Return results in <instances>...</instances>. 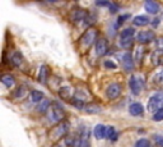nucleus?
I'll return each mask as SVG.
<instances>
[{
  "instance_id": "obj_1",
  "label": "nucleus",
  "mask_w": 163,
  "mask_h": 147,
  "mask_svg": "<svg viewBox=\"0 0 163 147\" xmlns=\"http://www.w3.org/2000/svg\"><path fill=\"white\" fill-rule=\"evenodd\" d=\"M47 118H49V120H51L54 123L60 122L64 118V110H62V108L60 106L59 104H56V102L51 104V106H50V109L47 111Z\"/></svg>"
},
{
  "instance_id": "obj_2",
  "label": "nucleus",
  "mask_w": 163,
  "mask_h": 147,
  "mask_svg": "<svg viewBox=\"0 0 163 147\" xmlns=\"http://www.w3.org/2000/svg\"><path fill=\"white\" fill-rule=\"evenodd\" d=\"M134 35H135L134 28H125L121 32V35H120V45L124 49H129L130 46L133 45Z\"/></svg>"
},
{
  "instance_id": "obj_3",
  "label": "nucleus",
  "mask_w": 163,
  "mask_h": 147,
  "mask_svg": "<svg viewBox=\"0 0 163 147\" xmlns=\"http://www.w3.org/2000/svg\"><path fill=\"white\" fill-rule=\"evenodd\" d=\"M163 109V92H158L154 96H152L148 102V110L152 113H156Z\"/></svg>"
},
{
  "instance_id": "obj_4",
  "label": "nucleus",
  "mask_w": 163,
  "mask_h": 147,
  "mask_svg": "<svg viewBox=\"0 0 163 147\" xmlns=\"http://www.w3.org/2000/svg\"><path fill=\"white\" fill-rule=\"evenodd\" d=\"M96 38H97V31L94 28H89L88 31H85V33L83 35V37L80 40L82 41V45L84 47H89L96 41Z\"/></svg>"
},
{
  "instance_id": "obj_5",
  "label": "nucleus",
  "mask_w": 163,
  "mask_h": 147,
  "mask_svg": "<svg viewBox=\"0 0 163 147\" xmlns=\"http://www.w3.org/2000/svg\"><path fill=\"white\" fill-rule=\"evenodd\" d=\"M106 93H107V97L110 100H115L121 95V86L118 85V83H112V85H110L107 87Z\"/></svg>"
},
{
  "instance_id": "obj_6",
  "label": "nucleus",
  "mask_w": 163,
  "mask_h": 147,
  "mask_svg": "<svg viewBox=\"0 0 163 147\" xmlns=\"http://www.w3.org/2000/svg\"><path fill=\"white\" fill-rule=\"evenodd\" d=\"M138 41L140 44H148L150 41H153L154 38V33L152 31H142L139 35H138Z\"/></svg>"
},
{
  "instance_id": "obj_7",
  "label": "nucleus",
  "mask_w": 163,
  "mask_h": 147,
  "mask_svg": "<svg viewBox=\"0 0 163 147\" xmlns=\"http://www.w3.org/2000/svg\"><path fill=\"white\" fill-rule=\"evenodd\" d=\"M107 49H108V46H107L106 38H100L96 42V52H97V55H98V56L105 55L107 52Z\"/></svg>"
},
{
  "instance_id": "obj_8",
  "label": "nucleus",
  "mask_w": 163,
  "mask_h": 147,
  "mask_svg": "<svg viewBox=\"0 0 163 147\" xmlns=\"http://www.w3.org/2000/svg\"><path fill=\"white\" fill-rule=\"evenodd\" d=\"M144 8L150 14H157L159 12V4L153 2V0H147V2L144 3Z\"/></svg>"
},
{
  "instance_id": "obj_9",
  "label": "nucleus",
  "mask_w": 163,
  "mask_h": 147,
  "mask_svg": "<svg viewBox=\"0 0 163 147\" xmlns=\"http://www.w3.org/2000/svg\"><path fill=\"white\" fill-rule=\"evenodd\" d=\"M65 133H66V124H59L55 129H52L51 137L54 140H59L61 136H64Z\"/></svg>"
},
{
  "instance_id": "obj_10",
  "label": "nucleus",
  "mask_w": 163,
  "mask_h": 147,
  "mask_svg": "<svg viewBox=\"0 0 163 147\" xmlns=\"http://www.w3.org/2000/svg\"><path fill=\"white\" fill-rule=\"evenodd\" d=\"M129 86H130V90L133 91L134 95H139L140 90H142V83H140V81L136 77H131V78H130Z\"/></svg>"
},
{
  "instance_id": "obj_11",
  "label": "nucleus",
  "mask_w": 163,
  "mask_h": 147,
  "mask_svg": "<svg viewBox=\"0 0 163 147\" xmlns=\"http://www.w3.org/2000/svg\"><path fill=\"white\" fill-rule=\"evenodd\" d=\"M93 133H94V137H96L97 140H102V138H105V137H106L107 127H105L103 124H97L96 127H94Z\"/></svg>"
},
{
  "instance_id": "obj_12",
  "label": "nucleus",
  "mask_w": 163,
  "mask_h": 147,
  "mask_svg": "<svg viewBox=\"0 0 163 147\" xmlns=\"http://www.w3.org/2000/svg\"><path fill=\"white\" fill-rule=\"evenodd\" d=\"M122 65H124V68H125L127 72L133 70V68H134L133 56L130 55L129 52H126V54H124V56H122Z\"/></svg>"
},
{
  "instance_id": "obj_13",
  "label": "nucleus",
  "mask_w": 163,
  "mask_h": 147,
  "mask_svg": "<svg viewBox=\"0 0 163 147\" xmlns=\"http://www.w3.org/2000/svg\"><path fill=\"white\" fill-rule=\"evenodd\" d=\"M59 95H60V97L62 100H70L73 97V95H74V90L71 87H69V86L61 87L60 91H59Z\"/></svg>"
},
{
  "instance_id": "obj_14",
  "label": "nucleus",
  "mask_w": 163,
  "mask_h": 147,
  "mask_svg": "<svg viewBox=\"0 0 163 147\" xmlns=\"http://www.w3.org/2000/svg\"><path fill=\"white\" fill-rule=\"evenodd\" d=\"M129 111H130V114H131V115H134V117H139V115L143 114L144 109H143V106H142L140 104L135 102V104H133V105H130Z\"/></svg>"
},
{
  "instance_id": "obj_15",
  "label": "nucleus",
  "mask_w": 163,
  "mask_h": 147,
  "mask_svg": "<svg viewBox=\"0 0 163 147\" xmlns=\"http://www.w3.org/2000/svg\"><path fill=\"white\" fill-rule=\"evenodd\" d=\"M133 22H134V24H135V26L143 27V26H147V24H149L150 19H149L147 16H136V17L133 19Z\"/></svg>"
},
{
  "instance_id": "obj_16",
  "label": "nucleus",
  "mask_w": 163,
  "mask_h": 147,
  "mask_svg": "<svg viewBox=\"0 0 163 147\" xmlns=\"http://www.w3.org/2000/svg\"><path fill=\"white\" fill-rule=\"evenodd\" d=\"M49 77V67L47 65H42L40 68V82L41 83H46Z\"/></svg>"
},
{
  "instance_id": "obj_17",
  "label": "nucleus",
  "mask_w": 163,
  "mask_h": 147,
  "mask_svg": "<svg viewBox=\"0 0 163 147\" xmlns=\"http://www.w3.org/2000/svg\"><path fill=\"white\" fill-rule=\"evenodd\" d=\"M2 82H3V85L6 86V87H13L14 83H15V79H14L13 76L6 74V76H3L2 77Z\"/></svg>"
},
{
  "instance_id": "obj_18",
  "label": "nucleus",
  "mask_w": 163,
  "mask_h": 147,
  "mask_svg": "<svg viewBox=\"0 0 163 147\" xmlns=\"http://www.w3.org/2000/svg\"><path fill=\"white\" fill-rule=\"evenodd\" d=\"M50 101L49 100H43V101H41L40 104H38V106H37V110L38 111H41V113H47L49 111V109H50Z\"/></svg>"
},
{
  "instance_id": "obj_19",
  "label": "nucleus",
  "mask_w": 163,
  "mask_h": 147,
  "mask_svg": "<svg viewBox=\"0 0 163 147\" xmlns=\"http://www.w3.org/2000/svg\"><path fill=\"white\" fill-rule=\"evenodd\" d=\"M42 99H43V93L41 91H32L31 92V101H33V102H41Z\"/></svg>"
},
{
  "instance_id": "obj_20",
  "label": "nucleus",
  "mask_w": 163,
  "mask_h": 147,
  "mask_svg": "<svg viewBox=\"0 0 163 147\" xmlns=\"http://www.w3.org/2000/svg\"><path fill=\"white\" fill-rule=\"evenodd\" d=\"M74 147H89V143L87 140L80 138V140H75L74 142Z\"/></svg>"
},
{
  "instance_id": "obj_21",
  "label": "nucleus",
  "mask_w": 163,
  "mask_h": 147,
  "mask_svg": "<svg viewBox=\"0 0 163 147\" xmlns=\"http://www.w3.org/2000/svg\"><path fill=\"white\" fill-rule=\"evenodd\" d=\"M22 60H23V59H22V55L19 54V52H14V55H13V58H12L13 64L18 67V65H20V64H22Z\"/></svg>"
},
{
  "instance_id": "obj_22",
  "label": "nucleus",
  "mask_w": 163,
  "mask_h": 147,
  "mask_svg": "<svg viewBox=\"0 0 163 147\" xmlns=\"http://www.w3.org/2000/svg\"><path fill=\"white\" fill-rule=\"evenodd\" d=\"M106 137L110 138V140H116V133H115V128L114 127H107V133H106Z\"/></svg>"
},
{
  "instance_id": "obj_23",
  "label": "nucleus",
  "mask_w": 163,
  "mask_h": 147,
  "mask_svg": "<svg viewBox=\"0 0 163 147\" xmlns=\"http://www.w3.org/2000/svg\"><path fill=\"white\" fill-rule=\"evenodd\" d=\"M135 147H150V142L145 138L143 140H139L136 143H135Z\"/></svg>"
},
{
  "instance_id": "obj_24",
  "label": "nucleus",
  "mask_w": 163,
  "mask_h": 147,
  "mask_svg": "<svg viewBox=\"0 0 163 147\" xmlns=\"http://www.w3.org/2000/svg\"><path fill=\"white\" fill-rule=\"evenodd\" d=\"M84 17H85V12H84V10H77L73 18H74L75 20H82Z\"/></svg>"
},
{
  "instance_id": "obj_25",
  "label": "nucleus",
  "mask_w": 163,
  "mask_h": 147,
  "mask_svg": "<svg viewBox=\"0 0 163 147\" xmlns=\"http://www.w3.org/2000/svg\"><path fill=\"white\" fill-rule=\"evenodd\" d=\"M153 119H154L156 122H161V120H163V109H161V110H158V111L154 113Z\"/></svg>"
},
{
  "instance_id": "obj_26",
  "label": "nucleus",
  "mask_w": 163,
  "mask_h": 147,
  "mask_svg": "<svg viewBox=\"0 0 163 147\" xmlns=\"http://www.w3.org/2000/svg\"><path fill=\"white\" fill-rule=\"evenodd\" d=\"M85 110L88 111V113H98V111H100V108L92 104V105H88V106H85Z\"/></svg>"
},
{
  "instance_id": "obj_27",
  "label": "nucleus",
  "mask_w": 163,
  "mask_h": 147,
  "mask_svg": "<svg viewBox=\"0 0 163 147\" xmlns=\"http://www.w3.org/2000/svg\"><path fill=\"white\" fill-rule=\"evenodd\" d=\"M105 67L106 68H110V69H115L116 68V64H115V63H112L111 60H106L105 61Z\"/></svg>"
},
{
  "instance_id": "obj_28",
  "label": "nucleus",
  "mask_w": 163,
  "mask_h": 147,
  "mask_svg": "<svg viewBox=\"0 0 163 147\" xmlns=\"http://www.w3.org/2000/svg\"><path fill=\"white\" fill-rule=\"evenodd\" d=\"M157 47H158V50L163 51V37H159L158 38V41H157Z\"/></svg>"
},
{
  "instance_id": "obj_29",
  "label": "nucleus",
  "mask_w": 163,
  "mask_h": 147,
  "mask_svg": "<svg viewBox=\"0 0 163 147\" xmlns=\"http://www.w3.org/2000/svg\"><path fill=\"white\" fill-rule=\"evenodd\" d=\"M154 140L157 141V143H158L159 146H163V137H161V136H156Z\"/></svg>"
},
{
  "instance_id": "obj_30",
  "label": "nucleus",
  "mask_w": 163,
  "mask_h": 147,
  "mask_svg": "<svg viewBox=\"0 0 163 147\" xmlns=\"http://www.w3.org/2000/svg\"><path fill=\"white\" fill-rule=\"evenodd\" d=\"M97 5H100V7H111V4L107 3V2H97Z\"/></svg>"
},
{
  "instance_id": "obj_31",
  "label": "nucleus",
  "mask_w": 163,
  "mask_h": 147,
  "mask_svg": "<svg viewBox=\"0 0 163 147\" xmlns=\"http://www.w3.org/2000/svg\"><path fill=\"white\" fill-rule=\"evenodd\" d=\"M126 18H129V16H127V14H126V16H121L120 18H118V24L122 23V22H124V19H126Z\"/></svg>"
},
{
  "instance_id": "obj_32",
  "label": "nucleus",
  "mask_w": 163,
  "mask_h": 147,
  "mask_svg": "<svg viewBox=\"0 0 163 147\" xmlns=\"http://www.w3.org/2000/svg\"><path fill=\"white\" fill-rule=\"evenodd\" d=\"M110 9H111V13H116V12H117V7H116V5H114V4H111Z\"/></svg>"
}]
</instances>
